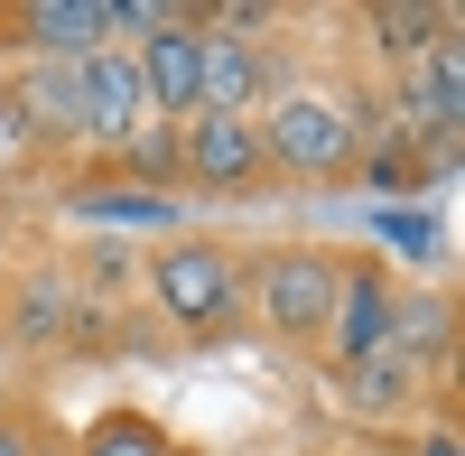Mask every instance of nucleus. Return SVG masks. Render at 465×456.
<instances>
[{"mask_svg":"<svg viewBox=\"0 0 465 456\" xmlns=\"http://www.w3.org/2000/svg\"><path fill=\"white\" fill-rule=\"evenodd\" d=\"M177 168H186V196L196 205H270L280 196L261 122H242V112H196V122H177Z\"/></svg>","mask_w":465,"mask_h":456,"instance_id":"obj_5","label":"nucleus"},{"mask_svg":"<svg viewBox=\"0 0 465 456\" xmlns=\"http://www.w3.org/2000/svg\"><path fill=\"white\" fill-rule=\"evenodd\" d=\"M335 28H354V65L391 84V74L410 56H429L438 37H465V10L456 0H363V10H344Z\"/></svg>","mask_w":465,"mask_h":456,"instance_id":"obj_10","label":"nucleus"},{"mask_svg":"<svg viewBox=\"0 0 465 456\" xmlns=\"http://www.w3.org/2000/svg\"><path fill=\"white\" fill-rule=\"evenodd\" d=\"M391 122V103H381V74H363L354 56H307V74L261 112V149H270V177H280V196H335V186H354L363 168V140Z\"/></svg>","mask_w":465,"mask_h":456,"instance_id":"obj_1","label":"nucleus"},{"mask_svg":"<svg viewBox=\"0 0 465 456\" xmlns=\"http://www.w3.org/2000/svg\"><path fill=\"white\" fill-rule=\"evenodd\" d=\"M140 122H149V103H140L131 47H94V56H74V140H84V159L122 149Z\"/></svg>","mask_w":465,"mask_h":456,"instance_id":"obj_14","label":"nucleus"},{"mask_svg":"<svg viewBox=\"0 0 465 456\" xmlns=\"http://www.w3.org/2000/svg\"><path fill=\"white\" fill-rule=\"evenodd\" d=\"M391 317H401V261H381L363 243H344V271H335V317H326V372L363 363L391 345Z\"/></svg>","mask_w":465,"mask_h":456,"instance_id":"obj_8","label":"nucleus"},{"mask_svg":"<svg viewBox=\"0 0 465 456\" xmlns=\"http://www.w3.org/2000/svg\"><path fill=\"white\" fill-rule=\"evenodd\" d=\"M326 392H335V410H344V429H354V438H410V429L438 410V392L419 382L401 354L344 363V372H326Z\"/></svg>","mask_w":465,"mask_h":456,"instance_id":"obj_9","label":"nucleus"},{"mask_svg":"<svg viewBox=\"0 0 465 456\" xmlns=\"http://www.w3.org/2000/svg\"><path fill=\"white\" fill-rule=\"evenodd\" d=\"M10 252H19V214H10V196H0V271H10Z\"/></svg>","mask_w":465,"mask_h":456,"instance_id":"obj_18","label":"nucleus"},{"mask_svg":"<svg viewBox=\"0 0 465 456\" xmlns=\"http://www.w3.org/2000/svg\"><path fill=\"white\" fill-rule=\"evenodd\" d=\"M94 47H122L112 0H0V65H74Z\"/></svg>","mask_w":465,"mask_h":456,"instance_id":"obj_7","label":"nucleus"},{"mask_svg":"<svg viewBox=\"0 0 465 456\" xmlns=\"http://www.w3.org/2000/svg\"><path fill=\"white\" fill-rule=\"evenodd\" d=\"M381 354H401L438 392V410H456V280H401V317Z\"/></svg>","mask_w":465,"mask_h":456,"instance_id":"obj_12","label":"nucleus"},{"mask_svg":"<svg viewBox=\"0 0 465 456\" xmlns=\"http://www.w3.org/2000/svg\"><path fill=\"white\" fill-rule=\"evenodd\" d=\"M0 456H74V429L37 392L28 401H0Z\"/></svg>","mask_w":465,"mask_h":456,"instance_id":"obj_16","label":"nucleus"},{"mask_svg":"<svg viewBox=\"0 0 465 456\" xmlns=\"http://www.w3.org/2000/svg\"><path fill=\"white\" fill-rule=\"evenodd\" d=\"M363 456H401V438H363Z\"/></svg>","mask_w":465,"mask_h":456,"instance_id":"obj_20","label":"nucleus"},{"mask_svg":"<svg viewBox=\"0 0 465 456\" xmlns=\"http://www.w3.org/2000/svg\"><path fill=\"white\" fill-rule=\"evenodd\" d=\"M131 74H140L149 122H196V103H205V28H196V0H186L168 28L131 37Z\"/></svg>","mask_w":465,"mask_h":456,"instance_id":"obj_11","label":"nucleus"},{"mask_svg":"<svg viewBox=\"0 0 465 456\" xmlns=\"http://www.w3.org/2000/svg\"><path fill=\"white\" fill-rule=\"evenodd\" d=\"M0 159L28 168H74L84 140H74V65H0Z\"/></svg>","mask_w":465,"mask_h":456,"instance_id":"obj_6","label":"nucleus"},{"mask_svg":"<svg viewBox=\"0 0 465 456\" xmlns=\"http://www.w3.org/2000/svg\"><path fill=\"white\" fill-rule=\"evenodd\" d=\"M381 103H391L401 131H419V140H456V131H465V37H438L429 56H410L391 84H381Z\"/></svg>","mask_w":465,"mask_h":456,"instance_id":"obj_13","label":"nucleus"},{"mask_svg":"<svg viewBox=\"0 0 465 456\" xmlns=\"http://www.w3.org/2000/svg\"><path fill=\"white\" fill-rule=\"evenodd\" d=\"M74 308H84V289H74L65 243H56V233H19L10 271H0V345H10V354H37V363H56Z\"/></svg>","mask_w":465,"mask_h":456,"instance_id":"obj_4","label":"nucleus"},{"mask_svg":"<svg viewBox=\"0 0 465 456\" xmlns=\"http://www.w3.org/2000/svg\"><path fill=\"white\" fill-rule=\"evenodd\" d=\"M335 271H344V243H242V335L280 354H326V317H335Z\"/></svg>","mask_w":465,"mask_h":456,"instance_id":"obj_3","label":"nucleus"},{"mask_svg":"<svg viewBox=\"0 0 465 456\" xmlns=\"http://www.w3.org/2000/svg\"><path fill=\"white\" fill-rule=\"evenodd\" d=\"M74 456H205L196 438H177L159 410H140V401H103L84 429H74Z\"/></svg>","mask_w":465,"mask_h":456,"instance_id":"obj_15","label":"nucleus"},{"mask_svg":"<svg viewBox=\"0 0 465 456\" xmlns=\"http://www.w3.org/2000/svg\"><path fill=\"white\" fill-rule=\"evenodd\" d=\"M401 456H465V429H456V410H429L410 438H401Z\"/></svg>","mask_w":465,"mask_h":456,"instance_id":"obj_17","label":"nucleus"},{"mask_svg":"<svg viewBox=\"0 0 465 456\" xmlns=\"http://www.w3.org/2000/svg\"><path fill=\"white\" fill-rule=\"evenodd\" d=\"M131 308L168 335V345H232L242 335V243L232 233H177L131 252Z\"/></svg>","mask_w":465,"mask_h":456,"instance_id":"obj_2","label":"nucleus"},{"mask_svg":"<svg viewBox=\"0 0 465 456\" xmlns=\"http://www.w3.org/2000/svg\"><path fill=\"white\" fill-rule=\"evenodd\" d=\"M289 456H344V438H298Z\"/></svg>","mask_w":465,"mask_h":456,"instance_id":"obj_19","label":"nucleus"}]
</instances>
